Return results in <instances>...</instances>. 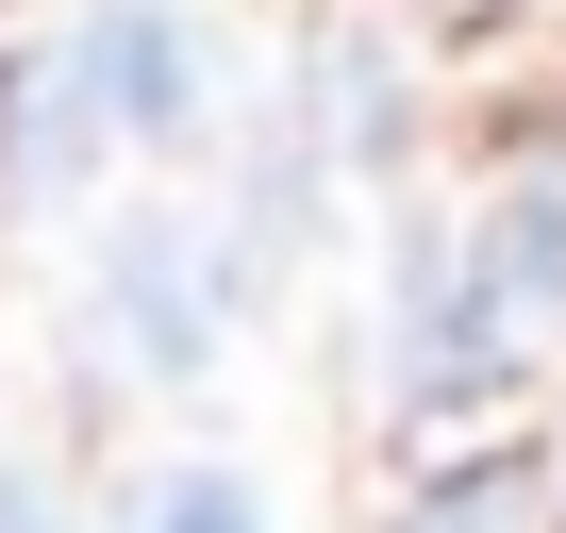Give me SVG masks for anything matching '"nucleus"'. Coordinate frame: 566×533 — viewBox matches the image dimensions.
<instances>
[{
  "label": "nucleus",
  "mask_w": 566,
  "mask_h": 533,
  "mask_svg": "<svg viewBox=\"0 0 566 533\" xmlns=\"http://www.w3.org/2000/svg\"><path fill=\"white\" fill-rule=\"evenodd\" d=\"M184 34H167V0H101V18L67 34V101H51V150L84 134H184Z\"/></svg>",
  "instance_id": "1"
},
{
  "label": "nucleus",
  "mask_w": 566,
  "mask_h": 533,
  "mask_svg": "<svg viewBox=\"0 0 566 533\" xmlns=\"http://www.w3.org/2000/svg\"><path fill=\"white\" fill-rule=\"evenodd\" d=\"M101 317H117V351H134L150 384H200V367H217V266H200L167 217H134V233L101 250Z\"/></svg>",
  "instance_id": "2"
},
{
  "label": "nucleus",
  "mask_w": 566,
  "mask_h": 533,
  "mask_svg": "<svg viewBox=\"0 0 566 533\" xmlns=\"http://www.w3.org/2000/svg\"><path fill=\"white\" fill-rule=\"evenodd\" d=\"M0 533H51V500H34V483H18V467H0Z\"/></svg>",
  "instance_id": "5"
},
{
  "label": "nucleus",
  "mask_w": 566,
  "mask_h": 533,
  "mask_svg": "<svg viewBox=\"0 0 566 533\" xmlns=\"http://www.w3.org/2000/svg\"><path fill=\"white\" fill-rule=\"evenodd\" d=\"M150 533H266V516H250L233 467H167V483H150Z\"/></svg>",
  "instance_id": "3"
},
{
  "label": "nucleus",
  "mask_w": 566,
  "mask_h": 533,
  "mask_svg": "<svg viewBox=\"0 0 566 533\" xmlns=\"http://www.w3.org/2000/svg\"><path fill=\"white\" fill-rule=\"evenodd\" d=\"M500 516H516V483H467V500H433L417 533H500Z\"/></svg>",
  "instance_id": "4"
}]
</instances>
